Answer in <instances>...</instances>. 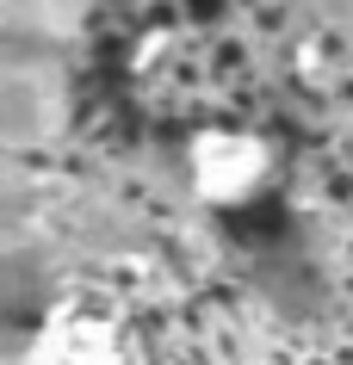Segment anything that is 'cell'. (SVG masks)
Masks as SVG:
<instances>
[{
  "label": "cell",
  "mask_w": 353,
  "mask_h": 365,
  "mask_svg": "<svg viewBox=\"0 0 353 365\" xmlns=\"http://www.w3.org/2000/svg\"><path fill=\"white\" fill-rule=\"evenodd\" d=\"M223 6H230V0H180V13L198 19V25H217V19H223Z\"/></svg>",
  "instance_id": "cell-1"
}]
</instances>
